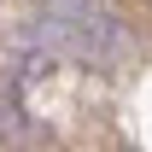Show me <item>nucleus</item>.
<instances>
[{
    "instance_id": "1",
    "label": "nucleus",
    "mask_w": 152,
    "mask_h": 152,
    "mask_svg": "<svg viewBox=\"0 0 152 152\" xmlns=\"http://www.w3.org/2000/svg\"><path fill=\"white\" fill-rule=\"evenodd\" d=\"M41 41L58 47V53H70V58H88V64L117 58V23H111V12H99L94 0H47Z\"/></svg>"
}]
</instances>
